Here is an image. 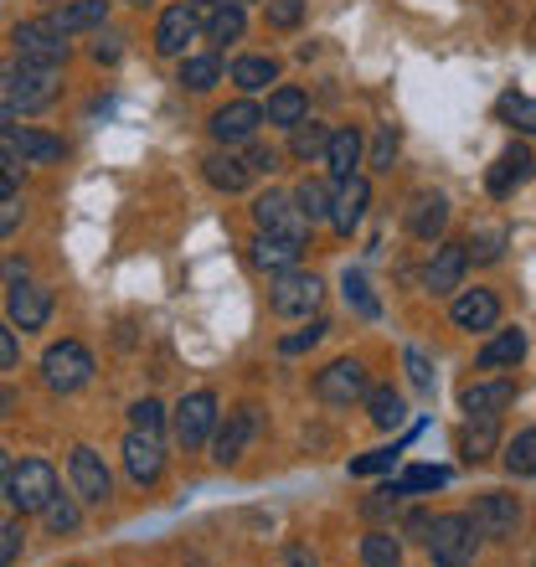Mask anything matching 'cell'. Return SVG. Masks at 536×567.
<instances>
[{
  "label": "cell",
  "mask_w": 536,
  "mask_h": 567,
  "mask_svg": "<svg viewBox=\"0 0 536 567\" xmlns=\"http://www.w3.org/2000/svg\"><path fill=\"white\" fill-rule=\"evenodd\" d=\"M0 202H16V165H0Z\"/></svg>",
  "instance_id": "cell-56"
},
{
  "label": "cell",
  "mask_w": 536,
  "mask_h": 567,
  "mask_svg": "<svg viewBox=\"0 0 536 567\" xmlns=\"http://www.w3.org/2000/svg\"><path fill=\"white\" fill-rule=\"evenodd\" d=\"M464 269H470V248H464V243L433 248V264H429V274H423L429 295H454V289L464 284Z\"/></svg>",
  "instance_id": "cell-17"
},
{
  "label": "cell",
  "mask_w": 536,
  "mask_h": 567,
  "mask_svg": "<svg viewBox=\"0 0 536 567\" xmlns=\"http://www.w3.org/2000/svg\"><path fill=\"white\" fill-rule=\"evenodd\" d=\"M16 361H21V341H16V330L0 320V372H11Z\"/></svg>",
  "instance_id": "cell-51"
},
{
  "label": "cell",
  "mask_w": 536,
  "mask_h": 567,
  "mask_svg": "<svg viewBox=\"0 0 536 567\" xmlns=\"http://www.w3.org/2000/svg\"><path fill=\"white\" fill-rule=\"evenodd\" d=\"M398 485L408 495H413V491H439V485H449V470H439V464H413V470H408Z\"/></svg>",
  "instance_id": "cell-42"
},
{
  "label": "cell",
  "mask_w": 536,
  "mask_h": 567,
  "mask_svg": "<svg viewBox=\"0 0 536 567\" xmlns=\"http://www.w3.org/2000/svg\"><path fill=\"white\" fill-rule=\"evenodd\" d=\"M495 320H501V299L491 289H464L454 299V326L460 330H495Z\"/></svg>",
  "instance_id": "cell-21"
},
{
  "label": "cell",
  "mask_w": 536,
  "mask_h": 567,
  "mask_svg": "<svg viewBox=\"0 0 536 567\" xmlns=\"http://www.w3.org/2000/svg\"><path fill=\"white\" fill-rule=\"evenodd\" d=\"M330 202H336V192H330L326 181H315V176H305L295 186V207L310 217V223H320V217H330Z\"/></svg>",
  "instance_id": "cell-35"
},
{
  "label": "cell",
  "mask_w": 536,
  "mask_h": 567,
  "mask_svg": "<svg viewBox=\"0 0 536 567\" xmlns=\"http://www.w3.org/2000/svg\"><path fill=\"white\" fill-rule=\"evenodd\" d=\"M258 124H268V114L254 99H238V104H227L212 114V140H217V145H248V140L258 135Z\"/></svg>",
  "instance_id": "cell-12"
},
{
  "label": "cell",
  "mask_w": 536,
  "mask_h": 567,
  "mask_svg": "<svg viewBox=\"0 0 536 567\" xmlns=\"http://www.w3.org/2000/svg\"><path fill=\"white\" fill-rule=\"evenodd\" d=\"M11 408H16V392H0V419H6Z\"/></svg>",
  "instance_id": "cell-60"
},
{
  "label": "cell",
  "mask_w": 536,
  "mask_h": 567,
  "mask_svg": "<svg viewBox=\"0 0 536 567\" xmlns=\"http://www.w3.org/2000/svg\"><path fill=\"white\" fill-rule=\"evenodd\" d=\"M243 27H248V16H243V6L223 0V6H212V16H207V42H217V47L238 42Z\"/></svg>",
  "instance_id": "cell-31"
},
{
  "label": "cell",
  "mask_w": 536,
  "mask_h": 567,
  "mask_svg": "<svg viewBox=\"0 0 536 567\" xmlns=\"http://www.w3.org/2000/svg\"><path fill=\"white\" fill-rule=\"evenodd\" d=\"M305 21V0H268V27L274 31H295Z\"/></svg>",
  "instance_id": "cell-44"
},
{
  "label": "cell",
  "mask_w": 536,
  "mask_h": 567,
  "mask_svg": "<svg viewBox=\"0 0 536 567\" xmlns=\"http://www.w3.org/2000/svg\"><path fill=\"white\" fill-rule=\"evenodd\" d=\"M192 6H207V11H212V6H223V0H192Z\"/></svg>",
  "instance_id": "cell-61"
},
{
  "label": "cell",
  "mask_w": 536,
  "mask_h": 567,
  "mask_svg": "<svg viewBox=\"0 0 536 567\" xmlns=\"http://www.w3.org/2000/svg\"><path fill=\"white\" fill-rule=\"evenodd\" d=\"M429 532H433V516H429V511H413V516H408V537L429 542Z\"/></svg>",
  "instance_id": "cell-54"
},
{
  "label": "cell",
  "mask_w": 536,
  "mask_h": 567,
  "mask_svg": "<svg viewBox=\"0 0 536 567\" xmlns=\"http://www.w3.org/2000/svg\"><path fill=\"white\" fill-rule=\"evenodd\" d=\"M429 557L433 567H470L480 553V526L475 516H464V511H454V516H433V532H429Z\"/></svg>",
  "instance_id": "cell-2"
},
{
  "label": "cell",
  "mask_w": 536,
  "mask_h": 567,
  "mask_svg": "<svg viewBox=\"0 0 536 567\" xmlns=\"http://www.w3.org/2000/svg\"><path fill=\"white\" fill-rule=\"evenodd\" d=\"M299 254H305V243L295 238H279V233H258L254 238V269H268V274H289L299 264Z\"/></svg>",
  "instance_id": "cell-22"
},
{
  "label": "cell",
  "mask_w": 536,
  "mask_h": 567,
  "mask_svg": "<svg viewBox=\"0 0 536 567\" xmlns=\"http://www.w3.org/2000/svg\"><path fill=\"white\" fill-rule=\"evenodd\" d=\"M202 171H207V181L217 186V192H243V186H248V176H254V171H248V161H238V155H207V161H202Z\"/></svg>",
  "instance_id": "cell-30"
},
{
  "label": "cell",
  "mask_w": 536,
  "mask_h": 567,
  "mask_svg": "<svg viewBox=\"0 0 536 567\" xmlns=\"http://www.w3.org/2000/svg\"><path fill=\"white\" fill-rule=\"evenodd\" d=\"M6 150H11L21 165H52V161H62V140H58V135H42V130H21V124H16V135L6 140Z\"/></svg>",
  "instance_id": "cell-23"
},
{
  "label": "cell",
  "mask_w": 536,
  "mask_h": 567,
  "mask_svg": "<svg viewBox=\"0 0 536 567\" xmlns=\"http://www.w3.org/2000/svg\"><path fill=\"white\" fill-rule=\"evenodd\" d=\"M408 227H413V238L433 243V238H439V233L449 227V202H444L439 192L413 196V207H408Z\"/></svg>",
  "instance_id": "cell-24"
},
{
  "label": "cell",
  "mask_w": 536,
  "mask_h": 567,
  "mask_svg": "<svg viewBox=\"0 0 536 567\" xmlns=\"http://www.w3.org/2000/svg\"><path fill=\"white\" fill-rule=\"evenodd\" d=\"M326 320H315V326L310 330H299V336H284V341H279V351H284V357H299V351H310V346H320V341H326Z\"/></svg>",
  "instance_id": "cell-46"
},
{
  "label": "cell",
  "mask_w": 536,
  "mask_h": 567,
  "mask_svg": "<svg viewBox=\"0 0 536 567\" xmlns=\"http://www.w3.org/2000/svg\"><path fill=\"white\" fill-rule=\"evenodd\" d=\"M392 155H398V130H382L377 135V145H372V171H392Z\"/></svg>",
  "instance_id": "cell-50"
},
{
  "label": "cell",
  "mask_w": 536,
  "mask_h": 567,
  "mask_svg": "<svg viewBox=\"0 0 536 567\" xmlns=\"http://www.w3.org/2000/svg\"><path fill=\"white\" fill-rule=\"evenodd\" d=\"M11 480H16V464H11V454L0 449V501H11Z\"/></svg>",
  "instance_id": "cell-55"
},
{
  "label": "cell",
  "mask_w": 536,
  "mask_h": 567,
  "mask_svg": "<svg viewBox=\"0 0 536 567\" xmlns=\"http://www.w3.org/2000/svg\"><path fill=\"white\" fill-rule=\"evenodd\" d=\"M284 567H315V553L310 547H289V553H284Z\"/></svg>",
  "instance_id": "cell-57"
},
{
  "label": "cell",
  "mask_w": 536,
  "mask_h": 567,
  "mask_svg": "<svg viewBox=\"0 0 536 567\" xmlns=\"http://www.w3.org/2000/svg\"><path fill=\"white\" fill-rule=\"evenodd\" d=\"M341 295H346V305H351L361 320H377V315H382V299L372 295V284H367V274H361V269H346L341 274Z\"/></svg>",
  "instance_id": "cell-32"
},
{
  "label": "cell",
  "mask_w": 536,
  "mask_h": 567,
  "mask_svg": "<svg viewBox=\"0 0 536 567\" xmlns=\"http://www.w3.org/2000/svg\"><path fill=\"white\" fill-rule=\"evenodd\" d=\"M58 495V470L47 460H21L16 464V480H11V506L21 516H42L47 501Z\"/></svg>",
  "instance_id": "cell-3"
},
{
  "label": "cell",
  "mask_w": 536,
  "mask_h": 567,
  "mask_svg": "<svg viewBox=\"0 0 536 567\" xmlns=\"http://www.w3.org/2000/svg\"><path fill=\"white\" fill-rule=\"evenodd\" d=\"M68 475H73L78 501H89V506H104L109 495H114V480H109L104 460H99L89 444H78L73 454H68Z\"/></svg>",
  "instance_id": "cell-11"
},
{
  "label": "cell",
  "mask_w": 536,
  "mask_h": 567,
  "mask_svg": "<svg viewBox=\"0 0 536 567\" xmlns=\"http://www.w3.org/2000/svg\"><path fill=\"white\" fill-rule=\"evenodd\" d=\"M268 305H274V315H284V320H305V315L320 310V279L315 274H279L274 279V289H268Z\"/></svg>",
  "instance_id": "cell-7"
},
{
  "label": "cell",
  "mask_w": 536,
  "mask_h": 567,
  "mask_svg": "<svg viewBox=\"0 0 536 567\" xmlns=\"http://www.w3.org/2000/svg\"><path fill=\"white\" fill-rule=\"evenodd\" d=\"M0 89H6L16 114H37V109H47L58 99V68H42V62H27V58L0 62Z\"/></svg>",
  "instance_id": "cell-1"
},
{
  "label": "cell",
  "mask_w": 536,
  "mask_h": 567,
  "mask_svg": "<svg viewBox=\"0 0 536 567\" xmlns=\"http://www.w3.org/2000/svg\"><path fill=\"white\" fill-rule=\"evenodd\" d=\"M254 223L258 233H279V238H295V243H310V217L295 207V196H284V192H264L254 202Z\"/></svg>",
  "instance_id": "cell-5"
},
{
  "label": "cell",
  "mask_w": 536,
  "mask_h": 567,
  "mask_svg": "<svg viewBox=\"0 0 536 567\" xmlns=\"http://www.w3.org/2000/svg\"><path fill=\"white\" fill-rule=\"evenodd\" d=\"M326 145H330V130L326 124H295V155L299 161H310V155H326Z\"/></svg>",
  "instance_id": "cell-40"
},
{
  "label": "cell",
  "mask_w": 536,
  "mask_h": 567,
  "mask_svg": "<svg viewBox=\"0 0 536 567\" xmlns=\"http://www.w3.org/2000/svg\"><path fill=\"white\" fill-rule=\"evenodd\" d=\"M392 464H398V449H372V454L351 460V475H388Z\"/></svg>",
  "instance_id": "cell-45"
},
{
  "label": "cell",
  "mask_w": 536,
  "mask_h": 567,
  "mask_svg": "<svg viewBox=\"0 0 536 567\" xmlns=\"http://www.w3.org/2000/svg\"><path fill=\"white\" fill-rule=\"evenodd\" d=\"M274 78H279V62H274V58H238V62H233V83H238L243 93L268 89Z\"/></svg>",
  "instance_id": "cell-33"
},
{
  "label": "cell",
  "mask_w": 536,
  "mask_h": 567,
  "mask_svg": "<svg viewBox=\"0 0 536 567\" xmlns=\"http://www.w3.org/2000/svg\"><path fill=\"white\" fill-rule=\"evenodd\" d=\"M495 444H501V419H470V423L460 429V460H464V464L491 460Z\"/></svg>",
  "instance_id": "cell-27"
},
{
  "label": "cell",
  "mask_w": 536,
  "mask_h": 567,
  "mask_svg": "<svg viewBox=\"0 0 536 567\" xmlns=\"http://www.w3.org/2000/svg\"><path fill=\"white\" fill-rule=\"evenodd\" d=\"M506 470L511 475H536V429L516 433L506 444Z\"/></svg>",
  "instance_id": "cell-39"
},
{
  "label": "cell",
  "mask_w": 536,
  "mask_h": 567,
  "mask_svg": "<svg viewBox=\"0 0 536 567\" xmlns=\"http://www.w3.org/2000/svg\"><path fill=\"white\" fill-rule=\"evenodd\" d=\"M47 21H52L62 37H73V31H93V27H104L109 21V0H68V6L52 11Z\"/></svg>",
  "instance_id": "cell-25"
},
{
  "label": "cell",
  "mask_w": 536,
  "mask_h": 567,
  "mask_svg": "<svg viewBox=\"0 0 536 567\" xmlns=\"http://www.w3.org/2000/svg\"><path fill=\"white\" fill-rule=\"evenodd\" d=\"M501 120H511L516 130L536 135V99H522V93H506V99H501Z\"/></svg>",
  "instance_id": "cell-41"
},
{
  "label": "cell",
  "mask_w": 536,
  "mask_h": 567,
  "mask_svg": "<svg viewBox=\"0 0 536 567\" xmlns=\"http://www.w3.org/2000/svg\"><path fill=\"white\" fill-rule=\"evenodd\" d=\"M6 315H11L16 330H42L47 315H52V289H42V284H16L11 295H6Z\"/></svg>",
  "instance_id": "cell-16"
},
{
  "label": "cell",
  "mask_w": 536,
  "mask_h": 567,
  "mask_svg": "<svg viewBox=\"0 0 536 567\" xmlns=\"http://www.w3.org/2000/svg\"><path fill=\"white\" fill-rule=\"evenodd\" d=\"M42 377H47V388L52 392H78L83 382L93 377V357H89V346H78V341H58V346H47V357H42Z\"/></svg>",
  "instance_id": "cell-4"
},
{
  "label": "cell",
  "mask_w": 536,
  "mask_h": 567,
  "mask_svg": "<svg viewBox=\"0 0 536 567\" xmlns=\"http://www.w3.org/2000/svg\"><path fill=\"white\" fill-rule=\"evenodd\" d=\"M536 171V155L526 145H506L501 150V161L491 165V176H485V186H491V196H511L516 186H526Z\"/></svg>",
  "instance_id": "cell-19"
},
{
  "label": "cell",
  "mask_w": 536,
  "mask_h": 567,
  "mask_svg": "<svg viewBox=\"0 0 536 567\" xmlns=\"http://www.w3.org/2000/svg\"><path fill=\"white\" fill-rule=\"evenodd\" d=\"M11 42H16V58L42 62V68H62L68 62V42H62V31L52 21H21L11 31Z\"/></svg>",
  "instance_id": "cell-9"
},
{
  "label": "cell",
  "mask_w": 536,
  "mask_h": 567,
  "mask_svg": "<svg viewBox=\"0 0 536 567\" xmlns=\"http://www.w3.org/2000/svg\"><path fill=\"white\" fill-rule=\"evenodd\" d=\"M192 567H207V563H192Z\"/></svg>",
  "instance_id": "cell-64"
},
{
  "label": "cell",
  "mask_w": 536,
  "mask_h": 567,
  "mask_svg": "<svg viewBox=\"0 0 536 567\" xmlns=\"http://www.w3.org/2000/svg\"><path fill=\"white\" fill-rule=\"evenodd\" d=\"M124 470H130L134 485H155L165 470V449L155 433H140L130 429V439H124Z\"/></svg>",
  "instance_id": "cell-14"
},
{
  "label": "cell",
  "mask_w": 536,
  "mask_h": 567,
  "mask_svg": "<svg viewBox=\"0 0 536 567\" xmlns=\"http://www.w3.org/2000/svg\"><path fill=\"white\" fill-rule=\"evenodd\" d=\"M243 161H248V171H274V165H279V155H274V150H264V145H254Z\"/></svg>",
  "instance_id": "cell-52"
},
{
  "label": "cell",
  "mask_w": 536,
  "mask_h": 567,
  "mask_svg": "<svg viewBox=\"0 0 536 567\" xmlns=\"http://www.w3.org/2000/svg\"><path fill=\"white\" fill-rule=\"evenodd\" d=\"M326 165H330V176L346 181V176H357V165H361V130H336L326 145Z\"/></svg>",
  "instance_id": "cell-28"
},
{
  "label": "cell",
  "mask_w": 536,
  "mask_h": 567,
  "mask_svg": "<svg viewBox=\"0 0 536 567\" xmlns=\"http://www.w3.org/2000/svg\"><path fill=\"white\" fill-rule=\"evenodd\" d=\"M130 423H134L140 433H155V439H161L165 408H161V403H150V398H145V403H134V408H130Z\"/></svg>",
  "instance_id": "cell-47"
},
{
  "label": "cell",
  "mask_w": 536,
  "mask_h": 567,
  "mask_svg": "<svg viewBox=\"0 0 536 567\" xmlns=\"http://www.w3.org/2000/svg\"><path fill=\"white\" fill-rule=\"evenodd\" d=\"M16 135V109H0V145Z\"/></svg>",
  "instance_id": "cell-59"
},
{
  "label": "cell",
  "mask_w": 536,
  "mask_h": 567,
  "mask_svg": "<svg viewBox=\"0 0 536 567\" xmlns=\"http://www.w3.org/2000/svg\"><path fill=\"white\" fill-rule=\"evenodd\" d=\"M264 114H268V124H284V130H295V124H305V114H310V99L284 83V89L268 93V109H264Z\"/></svg>",
  "instance_id": "cell-29"
},
{
  "label": "cell",
  "mask_w": 536,
  "mask_h": 567,
  "mask_svg": "<svg viewBox=\"0 0 536 567\" xmlns=\"http://www.w3.org/2000/svg\"><path fill=\"white\" fill-rule=\"evenodd\" d=\"M254 429H258V413L254 408H238V413H227V423L217 429V439H212V460L223 464H238L243 460V449H248V439H254Z\"/></svg>",
  "instance_id": "cell-18"
},
{
  "label": "cell",
  "mask_w": 536,
  "mask_h": 567,
  "mask_svg": "<svg viewBox=\"0 0 536 567\" xmlns=\"http://www.w3.org/2000/svg\"><path fill=\"white\" fill-rule=\"evenodd\" d=\"M367 413H372L377 429H402V419H408V408H402V398L392 388H372L367 392Z\"/></svg>",
  "instance_id": "cell-34"
},
{
  "label": "cell",
  "mask_w": 536,
  "mask_h": 567,
  "mask_svg": "<svg viewBox=\"0 0 536 567\" xmlns=\"http://www.w3.org/2000/svg\"><path fill=\"white\" fill-rule=\"evenodd\" d=\"M21 522H0V567H11L16 557H21Z\"/></svg>",
  "instance_id": "cell-49"
},
{
  "label": "cell",
  "mask_w": 536,
  "mask_h": 567,
  "mask_svg": "<svg viewBox=\"0 0 536 567\" xmlns=\"http://www.w3.org/2000/svg\"><path fill=\"white\" fill-rule=\"evenodd\" d=\"M93 58H99V62H114V58H120V37H109V42H99V47H93Z\"/></svg>",
  "instance_id": "cell-58"
},
{
  "label": "cell",
  "mask_w": 536,
  "mask_h": 567,
  "mask_svg": "<svg viewBox=\"0 0 536 567\" xmlns=\"http://www.w3.org/2000/svg\"><path fill=\"white\" fill-rule=\"evenodd\" d=\"M522 357H526V330H501V336H491L480 346L475 367L480 372H501V367H516Z\"/></svg>",
  "instance_id": "cell-26"
},
{
  "label": "cell",
  "mask_w": 536,
  "mask_h": 567,
  "mask_svg": "<svg viewBox=\"0 0 536 567\" xmlns=\"http://www.w3.org/2000/svg\"><path fill=\"white\" fill-rule=\"evenodd\" d=\"M176 439L181 449H202L212 439V429H217V398L212 392H192V398H181L176 403Z\"/></svg>",
  "instance_id": "cell-10"
},
{
  "label": "cell",
  "mask_w": 536,
  "mask_h": 567,
  "mask_svg": "<svg viewBox=\"0 0 536 567\" xmlns=\"http://www.w3.org/2000/svg\"><path fill=\"white\" fill-rule=\"evenodd\" d=\"M233 6H248V0H233Z\"/></svg>",
  "instance_id": "cell-63"
},
{
  "label": "cell",
  "mask_w": 536,
  "mask_h": 567,
  "mask_svg": "<svg viewBox=\"0 0 536 567\" xmlns=\"http://www.w3.org/2000/svg\"><path fill=\"white\" fill-rule=\"evenodd\" d=\"M217 78H223V62L217 58H186L181 62V83H186L192 93H207Z\"/></svg>",
  "instance_id": "cell-38"
},
{
  "label": "cell",
  "mask_w": 536,
  "mask_h": 567,
  "mask_svg": "<svg viewBox=\"0 0 536 567\" xmlns=\"http://www.w3.org/2000/svg\"><path fill=\"white\" fill-rule=\"evenodd\" d=\"M361 563L367 567H402V542L392 532H372L361 537Z\"/></svg>",
  "instance_id": "cell-36"
},
{
  "label": "cell",
  "mask_w": 536,
  "mask_h": 567,
  "mask_svg": "<svg viewBox=\"0 0 536 567\" xmlns=\"http://www.w3.org/2000/svg\"><path fill=\"white\" fill-rule=\"evenodd\" d=\"M516 403V382L511 377H491V382H470L460 392V408L470 419H501L506 408Z\"/></svg>",
  "instance_id": "cell-13"
},
{
  "label": "cell",
  "mask_w": 536,
  "mask_h": 567,
  "mask_svg": "<svg viewBox=\"0 0 536 567\" xmlns=\"http://www.w3.org/2000/svg\"><path fill=\"white\" fill-rule=\"evenodd\" d=\"M42 522H47V532H78V522H83V506H78V495H52L47 501V511H42Z\"/></svg>",
  "instance_id": "cell-37"
},
{
  "label": "cell",
  "mask_w": 536,
  "mask_h": 567,
  "mask_svg": "<svg viewBox=\"0 0 536 567\" xmlns=\"http://www.w3.org/2000/svg\"><path fill=\"white\" fill-rule=\"evenodd\" d=\"M402 367H408V382H413L418 392H433V361L418 351V346H408L402 351Z\"/></svg>",
  "instance_id": "cell-43"
},
{
  "label": "cell",
  "mask_w": 536,
  "mask_h": 567,
  "mask_svg": "<svg viewBox=\"0 0 536 567\" xmlns=\"http://www.w3.org/2000/svg\"><path fill=\"white\" fill-rule=\"evenodd\" d=\"M315 392H320V403H330V408H351L357 398H367V367H361L357 357L330 361L326 372L315 377Z\"/></svg>",
  "instance_id": "cell-8"
},
{
  "label": "cell",
  "mask_w": 536,
  "mask_h": 567,
  "mask_svg": "<svg viewBox=\"0 0 536 567\" xmlns=\"http://www.w3.org/2000/svg\"><path fill=\"white\" fill-rule=\"evenodd\" d=\"M196 27H202L196 6H171V11L161 16V27H155V52H165V58H186V42L196 37Z\"/></svg>",
  "instance_id": "cell-20"
},
{
  "label": "cell",
  "mask_w": 536,
  "mask_h": 567,
  "mask_svg": "<svg viewBox=\"0 0 536 567\" xmlns=\"http://www.w3.org/2000/svg\"><path fill=\"white\" fill-rule=\"evenodd\" d=\"M501 243H506V233H480V238H470L464 248H470V264H495L501 258Z\"/></svg>",
  "instance_id": "cell-48"
},
{
  "label": "cell",
  "mask_w": 536,
  "mask_h": 567,
  "mask_svg": "<svg viewBox=\"0 0 536 567\" xmlns=\"http://www.w3.org/2000/svg\"><path fill=\"white\" fill-rule=\"evenodd\" d=\"M16 227H21V207H16V202H0V238H11Z\"/></svg>",
  "instance_id": "cell-53"
},
{
  "label": "cell",
  "mask_w": 536,
  "mask_h": 567,
  "mask_svg": "<svg viewBox=\"0 0 536 567\" xmlns=\"http://www.w3.org/2000/svg\"><path fill=\"white\" fill-rule=\"evenodd\" d=\"M130 6H145V0H130Z\"/></svg>",
  "instance_id": "cell-62"
},
{
  "label": "cell",
  "mask_w": 536,
  "mask_h": 567,
  "mask_svg": "<svg viewBox=\"0 0 536 567\" xmlns=\"http://www.w3.org/2000/svg\"><path fill=\"white\" fill-rule=\"evenodd\" d=\"M470 516H475L485 542H511L516 526H522V501L506 491H485V495H475V511H470Z\"/></svg>",
  "instance_id": "cell-6"
},
{
  "label": "cell",
  "mask_w": 536,
  "mask_h": 567,
  "mask_svg": "<svg viewBox=\"0 0 536 567\" xmlns=\"http://www.w3.org/2000/svg\"><path fill=\"white\" fill-rule=\"evenodd\" d=\"M367 202H372V186L361 176H346L336 181V202H330V223H336V233L341 238H351L361 227V217H367Z\"/></svg>",
  "instance_id": "cell-15"
}]
</instances>
